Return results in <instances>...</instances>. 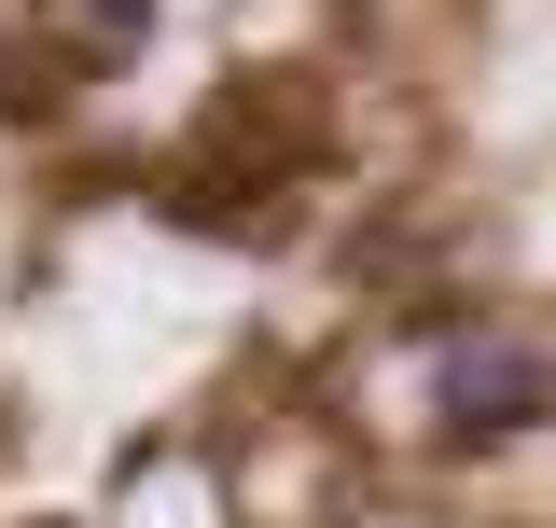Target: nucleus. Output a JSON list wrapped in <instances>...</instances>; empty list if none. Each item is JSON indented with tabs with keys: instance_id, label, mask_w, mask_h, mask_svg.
Listing matches in <instances>:
<instances>
[{
	"instance_id": "1",
	"label": "nucleus",
	"mask_w": 556,
	"mask_h": 528,
	"mask_svg": "<svg viewBox=\"0 0 556 528\" xmlns=\"http://www.w3.org/2000/svg\"><path fill=\"white\" fill-rule=\"evenodd\" d=\"M543 417H556V362L543 348H515V334L445 348V431H459V445H515V431H543Z\"/></svg>"
},
{
	"instance_id": "2",
	"label": "nucleus",
	"mask_w": 556,
	"mask_h": 528,
	"mask_svg": "<svg viewBox=\"0 0 556 528\" xmlns=\"http://www.w3.org/2000/svg\"><path fill=\"white\" fill-rule=\"evenodd\" d=\"M84 28H98V42H139V28H153V0H84Z\"/></svg>"
}]
</instances>
